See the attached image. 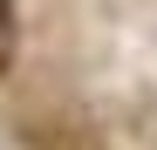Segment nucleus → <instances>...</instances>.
<instances>
[{"instance_id": "1", "label": "nucleus", "mask_w": 157, "mask_h": 150, "mask_svg": "<svg viewBox=\"0 0 157 150\" xmlns=\"http://www.w3.org/2000/svg\"><path fill=\"white\" fill-rule=\"evenodd\" d=\"M14 68V41H7V28H0V75Z\"/></svg>"}, {"instance_id": "2", "label": "nucleus", "mask_w": 157, "mask_h": 150, "mask_svg": "<svg viewBox=\"0 0 157 150\" xmlns=\"http://www.w3.org/2000/svg\"><path fill=\"white\" fill-rule=\"evenodd\" d=\"M0 28H7V0H0Z\"/></svg>"}]
</instances>
